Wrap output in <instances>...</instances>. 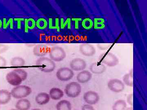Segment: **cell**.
I'll return each instance as SVG.
<instances>
[{"mask_svg": "<svg viewBox=\"0 0 147 110\" xmlns=\"http://www.w3.org/2000/svg\"><path fill=\"white\" fill-rule=\"evenodd\" d=\"M36 66L38 69L44 73H51L54 71L56 67L55 62L47 57L38 58L36 62Z\"/></svg>", "mask_w": 147, "mask_h": 110, "instance_id": "obj_1", "label": "cell"}, {"mask_svg": "<svg viewBox=\"0 0 147 110\" xmlns=\"http://www.w3.org/2000/svg\"><path fill=\"white\" fill-rule=\"evenodd\" d=\"M10 93L12 97L19 100L30 95L32 93V89L28 86L20 85L12 89Z\"/></svg>", "mask_w": 147, "mask_h": 110, "instance_id": "obj_2", "label": "cell"}, {"mask_svg": "<svg viewBox=\"0 0 147 110\" xmlns=\"http://www.w3.org/2000/svg\"><path fill=\"white\" fill-rule=\"evenodd\" d=\"M82 90V87L79 83L72 82L66 86L64 92L67 97L74 98L78 97L81 94Z\"/></svg>", "mask_w": 147, "mask_h": 110, "instance_id": "obj_3", "label": "cell"}, {"mask_svg": "<svg viewBox=\"0 0 147 110\" xmlns=\"http://www.w3.org/2000/svg\"><path fill=\"white\" fill-rule=\"evenodd\" d=\"M100 63L105 64L109 67H114L117 65L119 63V59L113 53H103L99 57Z\"/></svg>", "mask_w": 147, "mask_h": 110, "instance_id": "obj_4", "label": "cell"}, {"mask_svg": "<svg viewBox=\"0 0 147 110\" xmlns=\"http://www.w3.org/2000/svg\"><path fill=\"white\" fill-rule=\"evenodd\" d=\"M50 59L53 61L59 62L63 60L66 57V54L63 48L60 47H54L50 52Z\"/></svg>", "mask_w": 147, "mask_h": 110, "instance_id": "obj_5", "label": "cell"}, {"mask_svg": "<svg viewBox=\"0 0 147 110\" xmlns=\"http://www.w3.org/2000/svg\"><path fill=\"white\" fill-rule=\"evenodd\" d=\"M74 76V73L71 68L62 67L59 68L56 73L58 80L63 82H67L71 80Z\"/></svg>", "mask_w": 147, "mask_h": 110, "instance_id": "obj_6", "label": "cell"}, {"mask_svg": "<svg viewBox=\"0 0 147 110\" xmlns=\"http://www.w3.org/2000/svg\"><path fill=\"white\" fill-rule=\"evenodd\" d=\"M108 89L111 91L115 93H120L125 88L123 82L118 79H111L108 82Z\"/></svg>", "mask_w": 147, "mask_h": 110, "instance_id": "obj_7", "label": "cell"}, {"mask_svg": "<svg viewBox=\"0 0 147 110\" xmlns=\"http://www.w3.org/2000/svg\"><path fill=\"white\" fill-rule=\"evenodd\" d=\"M83 98L85 102L91 105H96L100 100V96L98 93L92 91H89L85 93Z\"/></svg>", "mask_w": 147, "mask_h": 110, "instance_id": "obj_8", "label": "cell"}, {"mask_svg": "<svg viewBox=\"0 0 147 110\" xmlns=\"http://www.w3.org/2000/svg\"><path fill=\"white\" fill-rule=\"evenodd\" d=\"M6 79L9 84L13 86L20 85L23 82L20 76L13 71L7 73L6 76Z\"/></svg>", "mask_w": 147, "mask_h": 110, "instance_id": "obj_9", "label": "cell"}, {"mask_svg": "<svg viewBox=\"0 0 147 110\" xmlns=\"http://www.w3.org/2000/svg\"><path fill=\"white\" fill-rule=\"evenodd\" d=\"M69 66L72 71H83L86 67L87 63L84 60L80 58H76L71 61Z\"/></svg>", "mask_w": 147, "mask_h": 110, "instance_id": "obj_10", "label": "cell"}, {"mask_svg": "<svg viewBox=\"0 0 147 110\" xmlns=\"http://www.w3.org/2000/svg\"><path fill=\"white\" fill-rule=\"evenodd\" d=\"M79 51L82 55L86 56H92L96 52L94 47L88 43L81 44L79 46Z\"/></svg>", "mask_w": 147, "mask_h": 110, "instance_id": "obj_11", "label": "cell"}, {"mask_svg": "<svg viewBox=\"0 0 147 110\" xmlns=\"http://www.w3.org/2000/svg\"><path fill=\"white\" fill-rule=\"evenodd\" d=\"M92 77L91 72L87 70H83L77 75V81L80 83H86L89 82Z\"/></svg>", "mask_w": 147, "mask_h": 110, "instance_id": "obj_12", "label": "cell"}, {"mask_svg": "<svg viewBox=\"0 0 147 110\" xmlns=\"http://www.w3.org/2000/svg\"><path fill=\"white\" fill-rule=\"evenodd\" d=\"M90 70L94 74H100L106 71V67L104 64L100 62H94L90 66Z\"/></svg>", "mask_w": 147, "mask_h": 110, "instance_id": "obj_13", "label": "cell"}, {"mask_svg": "<svg viewBox=\"0 0 147 110\" xmlns=\"http://www.w3.org/2000/svg\"><path fill=\"white\" fill-rule=\"evenodd\" d=\"M50 99L49 94L45 92H41L37 95L35 98V100L38 105H44L50 102Z\"/></svg>", "mask_w": 147, "mask_h": 110, "instance_id": "obj_14", "label": "cell"}, {"mask_svg": "<svg viewBox=\"0 0 147 110\" xmlns=\"http://www.w3.org/2000/svg\"><path fill=\"white\" fill-rule=\"evenodd\" d=\"M31 107L30 102L26 98L19 99L15 104V107L18 110H29Z\"/></svg>", "mask_w": 147, "mask_h": 110, "instance_id": "obj_15", "label": "cell"}, {"mask_svg": "<svg viewBox=\"0 0 147 110\" xmlns=\"http://www.w3.org/2000/svg\"><path fill=\"white\" fill-rule=\"evenodd\" d=\"M49 95L50 98L54 100H60L64 95L63 91L59 88L54 87L50 90Z\"/></svg>", "mask_w": 147, "mask_h": 110, "instance_id": "obj_16", "label": "cell"}, {"mask_svg": "<svg viewBox=\"0 0 147 110\" xmlns=\"http://www.w3.org/2000/svg\"><path fill=\"white\" fill-rule=\"evenodd\" d=\"M11 94L10 92L5 89L0 90V105H5L8 104L11 100Z\"/></svg>", "mask_w": 147, "mask_h": 110, "instance_id": "obj_17", "label": "cell"}, {"mask_svg": "<svg viewBox=\"0 0 147 110\" xmlns=\"http://www.w3.org/2000/svg\"><path fill=\"white\" fill-rule=\"evenodd\" d=\"M48 47L46 45H38L34 48L33 53L37 56L42 57L48 53Z\"/></svg>", "mask_w": 147, "mask_h": 110, "instance_id": "obj_18", "label": "cell"}, {"mask_svg": "<svg viewBox=\"0 0 147 110\" xmlns=\"http://www.w3.org/2000/svg\"><path fill=\"white\" fill-rule=\"evenodd\" d=\"M57 110H71V105L68 100H63L59 101L56 106Z\"/></svg>", "mask_w": 147, "mask_h": 110, "instance_id": "obj_19", "label": "cell"}, {"mask_svg": "<svg viewBox=\"0 0 147 110\" xmlns=\"http://www.w3.org/2000/svg\"><path fill=\"white\" fill-rule=\"evenodd\" d=\"M126 102L123 100H119L116 101L113 104V110H125L127 108Z\"/></svg>", "mask_w": 147, "mask_h": 110, "instance_id": "obj_20", "label": "cell"}, {"mask_svg": "<svg viewBox=\"0 0 147 110\" xmlns=\"http://www.w3.org/2000/svg\"><path fill=\"white\" fill-rule=\"evenodd\" d=\"M123 82L125 85L127 86L131 87L133 86V72L132 71L127 73L124 76L123 78Z\"/></svg>", "mask_w": 147, "mask_h": 110, "instance_id": "obj_21", "label": "cell"}, {"mask_svg": "<svg viewBox=\"0 0 147 110\" xmlns=\"http://www.w3.org/2000/svg\"><path fill=\"white\" fill-rule=\"evenodd\" d=\"M26 61L23 58L20 57L13 58L11 61V64L14 67H20L25 65Z\"/></svg>", "mask_w": 147, "mask_h": 110, "instance_id": "obj_22", "label": "cell"}, {"mask_svg": "<svg viewBox=\"0 0 147 110\" xmlns=\"http://www.w3.org/2000/svg\"><path fill=\"white\" fill-rule=\"evenodd\" d=\"M105 21L102 18H94L93 22V26L96 30H101L105 27Z\"/></svg>", "mask_w": 147, "mask_h": 110, "instance_id": "obj_23", "label": "cell"}, {"mask_svg": "<svg viewBox=\"0 0 147 110\" xmlns=\"http://www.w3.org/2000/svg\"><path fill=\"white\" fill-rule=\"evenodd\" d=\"M36 26V22L33 18H28L25 19V30H32Z\"/></svg>", "mask_w": 147, "mask_h": 110, "instance_id": "obj_24", "label": "cell"}, {"mask_svg": "<svg viewBox=\"0 0 147 110\" xmlns=\"http://www.w3.org/2000/svg\"><path fill=\"white\" fill-rule=\"evenodd\" d=\"M36 26L40 30H44L47 28L48 23L46 19L44 18H40L38 19L36 22Z\"/></svg>", "mask_w": 147, "mask_h": 110, "instance_id": "obj_25", "label": "cell"}, {"mask_svg": "<svg viewBox=\"0 0 147 110\" xmlns=\"http://www.w3.org/2000/svg\"><path fill=\"white\" fill-rule=\"evenodd\" d=\"M82 25L86 30H90L93 27V22L90 18H86L82 21Z\"/></svg>", "mask_w": 147, "mask_h": 110, "instance_id": "obj_26", "label": "cell"}, {"mask_svg": "<svg viewBox=\"0 0 147 110\" xmlns=\"http://www.w3.org/2000/svg\"><path fill=\"white\" fill-rule=\"evenodd\" d=\"M3 29H7L9 28L10 29H13V19L12 18H9L7 20L6 18H4L3 19Z\"/></svg>", "mask_w": 147, "mask_h": 110, "instance_id": "obj_27", "label": "cell"}, {"mask_svg": "<svg viewBox=\"0 0 147 110\" xmlns=\"http://www.w3.org/2000/svg\"><path fill=\"white\" fill-rule=\"evenodd\" d=\"M13 71L18 73V75L21 77V79H22L23 81L26 80L27 78H28V73L27 71H25L24 69L20 68H16L13 70Z\"/></svg>", "mask_w": 147, "mask_h": 110, "instance_id": "obj_28", "label": "cell"}, {"mask_svg": "<svg viewBox=\"0 0 147 110\" xmlns=\"http://www.w3.org/2000/svg\"><path fill=\"white\" fill-rule=\"evenodd\" d=\"M127 102L129 105L133 106V95L130 94L127 97Z\"/></svg>", "mask_w": 147, "mask_h": 110, "instance_id": "obj_29", "label": "cell"}, {"mask_svg": "<svg viewBox=\"0 0 147 110\" xmlns=\"http://www.w3.org/2000/svg\"><path fill=\"white\" fill-rule=\"evenodd\" d=\"M82 110H95L94 108L93 107L92 105L86 104L82 106Z\"/></svg>", "mask_w": 147, "mask_h": 110, "instance_id": "obj_30", "label": "cell"}, {"mask_svg": "<svg viewBox=\"0 0 147 110\" xmlns=\"http://www.w3.org/2000/svg\"><path fill=\"white\" fill-rule=\"evenodd\" d=\"M23 19L22 18H14V21H16V23L17 24V29H21V22L23 21Z\"/></svg>", "mask_w": 147, "mask_h": 110, "instance_id": "obj_31", "label": "cell"}, {"mask_svg": "<svg viewBox=\"0 0 147 110\" xmlns=\"http://www.w3.org/2000/svg\"><path fill=\"white\" fill-rule=\"evenodd\" d=\"M6 64L5 60L2 57L0 56V66H5Z\"/></svg>", "mask_w": 147, "mask_h": 110, "instance_id": "obj_32", "label": "cell"}, {"mask_svg": "<svg viewBox=\"0 0 147 110\" xmlns=\"http://www.w3.org/2000/svg\"><path fill=\"white\" fill-rule=\"evenodd\" d=\"M3 26V22L0 19V29Z\"/></svg>", "mask_w": 147, "mask_h": 110, "instance_id": "obj_33", "label": "cell"}]
</instances>
